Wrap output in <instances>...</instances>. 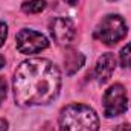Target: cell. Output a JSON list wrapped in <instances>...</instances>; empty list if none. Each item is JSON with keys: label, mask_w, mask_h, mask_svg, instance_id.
I'll use <instances>...</instances> for the list:
<instances>
[{"label": "cell", "mask_w": 131, "mask_h": 131, "mask_svg": "<svg viewBox=\"0 0 131 131\" xmlns=\"http://www.w3.org/2000/svg\"><path fill=\"white\" fill-rule=\"evenodd\" d=\"M12 90L15 104L20 107L47 105L61 90V72L46 58L26 60L14 72Z\"/></svg>", "instance_id": "cell-1"}, {"label": "cell", "mask_w": 131, "mask_h": 131, "mask_svg": "<svg viewBox=\"0 0 131 131\" xmlns=\"http://www.w3.org/2000/svg\"><path fill=\"white\" fill-rule=\"evenodd\" d=\"M49 29L53 41L58 46H69L75 37V25L70 18L66 17H55L50 21Z\"/></svg>", "instance_id": "cell-6"}, {"label": "cell", "mask_w": 131, "mask_h": 131, "mask_svg": "<svg viewBox=\"0 0 131 131\" xmlns=\"http://www.w3.org/2000/svg\"><path fill=\"white\" fill-rule=\"evenodd\" d=\"M46 9V0H25L21 3V11L25 14H40Z\"/></svg>", "instance_id": "cell-9"}, {"label": "cell", "mask_w": 131, "mask_h": 131, "mask_svg": "<svg viewBox=\"0 0 131 131\" xmlns=\"http://www.w3.org/2000/svg\"><path fill=\"white\" fill-rule=\"evenodd\" d=\"M8 127H9L8 121L5 117H0V131H8Z\"/></svg>", "instance_id": "cell-14"}, {"label": "cell", "mask_w": 131, "mask_h": 131, "mask_svg": "<svg viewBox=\"0 0 131 131\" xmlns=\"http://www.w3.org/2000/svg\"><path fill=\"white\" fill-rule=\"evenodd\" d=\"M6 38H8V25L0 21V47L5 44Z\"/></svg>", "instance_id": "cell-12"}, {"label": "cell", "mask_w": 131, "mask_h": 131, "mask_svg": "<svg viewBox=\"0 0 131 131\" xmlns=\"http://www.w3.org/2000/svg\"><path fill=\"white\" fill-rule=\"evenodd\" d=\"M84 63H85V57H84L79 50L72 49V47H69V49L66 50V53H64V69H66V73H67L69 76L75 75V73L84 66Z\"/></svg>", "instance_id": "cell-8"}, {"label": "cell", "mask_w": 131, "mask_h": 131, "mask_svg": "<svg viewBox=\"0 0 131 131\" xmlns=\"http://www.w3.org/2000/svg\"><path fill=\"white\" fill-rule=\"evenodd\" d=\"M110 2H114V0H110Z\"/></svg>", "instance_id": "cell-17"}, {"label": "cell", "mask_w": 131, "mask_h": 131, "mask_svg": "<svg viewBox=\"0 0 131 131\" xmlns=\"http://www.w3.org/2000/svg\"><path fill=\"white\" fill-rule=\"evenodd\" d=\"M60 131H98L99 117L85 104H69L60 111Z\"/></svg>", "instance_id": "cell-2"}, {"label": "cell", "mask_w": 131, "mask_h": 131, "mask_svg": "<svg viewBox=\"0 0 131 131\" xmlns=\"http://www.w3.org/2000/svg\"><path fill=\"white\" fill-rule=\"evenodd\" d=\"M5 64H6V60H5V57H3V55H0V69H2Z\"/></svg>", "instance_id": "cell-16"}, {"label": "cell", "mask_w": 131, "mask_h": 131, "mask_svg": "<svg viewBox=\"0 0 131 131\" xmlns=\"http://www.w3.org/2000/svg\"><path fill=\"white\" fill-rule=\"evenodd\" d=\"M6 93H8V82L3 76H0V105L6 98Z\"/></svg>", "instance_id": "cell-11"}, {"label": "cell", "mask_w": 131, "mask_h": 131, "mask_svg": "<svg viewBox=\"0 0 131 131\" xmlns=\"http://www.w3.org/2000/svg\"><path fill=\"white\" fill-rule=\"evenodd\" d=\"M119 63L122 67H128L131 69V43H128L127 46H124L122 47V50H121V53H119Z\"/></svg>", "instance_id": "cell-10"}, {"label": "cell", "mask_w": 131, "mask_h": 131, "mask_svg": "<svg viewBox=\"0 0 131 131\" xmlns=\"http://www.w3.org/2000/svg\"><path fill=\"white\" fill-rule=\"evenodd\" d=\"M116 64H117L116 57L111 52L102 53L99 57L98 61H96V66H95V76H96V81L99 84H105L111 78V75L116 69Z\"/></svg>", "instance_id": "cell-7"}, {"label": "cell", "mask_w": 131, "mask_h": 131, "mask_svg": "<svg viewBox=\"0 0 131 131\" xmlns=\"http://www.w3.org/2000/svg\"><path fill=\"white\" fill-rule=\"evenodd\" d=\"M113 131H131V125L130 124H121V125H117Z\"/></svg>", "instance_id": "cell-13"}, {"label": "cell", "mask_w": 131, "mask_h": 131, "mask_svg": "<svg viewBox=\"0 0 131 131\" xmlns=\"http://www.w3.org/2000/svg\"><path fill=\"white\" fill-rule=\"evenodd\" d=\"M128 96L127 90L122 84H113L110 85L102 98V105H104V116L105 117H116L121 116L127 111L128 108Z\"/></svg>", "instance_id": "cell-4"}, {"label": "cell", "mask_w": 131, "mask_h": 131, "mask_svg": "<svg viewBox=\"0 0 131 131\" xmlns=\"http://www.w3.org/2000/svg\"><path fill=\"white\" fill-rule=\"evenodd\" d=\"M15 44L20 53L34 55L44 50L49 46V40L41 32H37L34 29H21L15 37Z\"/></svg>", "instance_id": "cell-5"}, {"label": "cell", "mask_w": 131, "mask_h": 131, "mask_svg": "<svg viewBox=\"0 0 131 131\" xmlns=\"http://www.w3.org/2000/svg\"><path fill=\"white\" fill-rule=\"evenodd\" d=\"M41 131H55V128L52 127V124H46L44 127H43V130Z\"/></svg>", "instance_id": "cell-15"}, {"label": "cell", "mask_w": 131, "mask_h": 131, "mask_svg": "<svg viewBox=\"0 0 131 131\" xmlns=\"http://www.w3.org/2000/svg\"><path fill=\"white\" fill-rule=\"evenodd\" d=\"M127 34H128V26L125 20L117 14H108L99 21L93 37L107 46H114L121 40H124Z\"/></svg>", "instance_id": "cell-3"}]
</instances>
